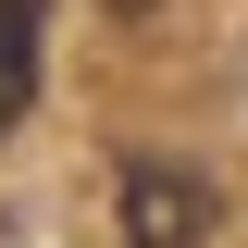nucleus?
I'll return each mask as SVG.
<instances>
[{
  "mask_svg": "<svg viewBox=\"0 0 248 248\" xmlns=\"http://www.w3.org/2000/svg\"><path fill=\"white\" fill-rule=\"evenodd\" d=\"M124 236L137 248H211V186L186 161H124Z\"/></svg>",
  "mask_w": 248,
  "mask_h": 248,
  "instance_id": "f257e3e1",
  "label": "nucleus"
},
{
  "mask_svg": "<svg viewBox=\"0 0 248 248\" xmlns=\"http://www.w3.org/2000/svg\"><path fill=\"white\" fill-rule=\"evenodd\" d=\"M37 37H50V0H0V137L37 99Z\"/></svg>",
  "mask_w": 248,
  "mask_h": 248,
  "instance_id": "f03ea898",
  "label": "nucleus"
},
{
  "mask_svg": "<svg viewBox=\"0 0 248 248\" xmlns=\"http://www.w3.org/2000/svg\"><path fill=\"white\" fill-rule=\"evenodd\" d=\"M112 13H149V0H112Z\"/></svg>",
  "mask_w": 248,
  "mask_h": 248,
  "instance_id": "7ed1b4c3",
  "label": "nucleus"
}]
</instances>
